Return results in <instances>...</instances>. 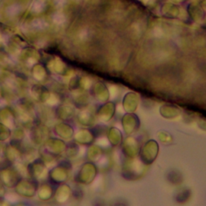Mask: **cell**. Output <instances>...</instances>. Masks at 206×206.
I'll use <instances>...</instances> for the list:
<instances>
[{
  "mask_svg": "<svg viewBox=\"0 0 206 206\" xmlns=\"http://www.w3.org/2000/svg\"><path fill=\"white\" fill-rule=\"evenodd\" d=\"M45 7V3L43 0H36L32 5V11L34 12H41Z\"/></svg>",
  "mask_w": 206,
  "mask_h": 206,
  "instance_id": "obj_1",
  "label": "cell"
},
{
  "mask_svg": "<svg viewBox=\"0 0 206 206\" xmlns=\"http://www.w3.org/2000/svg\"><path fill=\"white\" fill-rule=\"evenodd\" d=\"M21 11V6L20 4H15L10 6L7 9V12L9 16H16L18 13L20 12Z\"/></svg>",
  "mask_w": 206,
  "mask_h": 206,
  "instance_id": "obj_2",
  "label": "cell"
},
{
  "mask_svg": "<svg viewBox=\"0 0 206 206\" xmlns=\"http://www.w3.org/2000/svg\"><path fill=\"white\" fill-rule=\"evenodd\" d=\"M53 20L55 21L57 24H61L63 23L65 20V17L64 16V15L60 14V13H57L53 16Z\"/></svg>",
  "mask_w": 206,
  "mask_h": 206,
  "instance_id": "obj_3",
  "label": "cell"
},
{
  "mask_svg": "<svg viewBox=\"0 0 206 206\" xmlns=\"http://www.w3.org/2000/svg\"><path fill=\"white\" fill-rule=\"evenodd\" d=\"M33 24H35V26H36V27L39 28H44L45 25H46V23H45V21L41 20H35Z\"/></svg>",
  "mask_w": 206,
  "mask_h": 206,
  "instance_id": "obj_4",
  "label": "cell"
},
{
  "mask_svg": "<svg viewBox=\"0 0 206 206\" xmlns=\"http://www.w3.org/2000/svg\"><path fill=\"white\" fill-rule=\"evenodd\" d=\"M66 3V0H55V4L57 7H63Z\"/></svg>",
  "mask_w": 206,
  "mask_h": 206,
  "instance_id": "obj_5",
  "label": "cell"
}]
</instances>
